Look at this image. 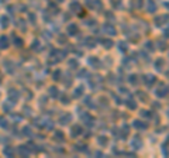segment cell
I'll return each mask as SVG.
<instances>
[{
  "instance_id": "obj_26",
  "label": "cell",
  "mask_w": 169,
  "mask_h": 158,
  "mask_svg": "<svg viewBox=\"0 0 169 158\" xmlns=\"http://www.w3.org/2000/svg\"><path fill=\"white\" fill-rule=\"evenodd\" d=\"M17 9H20V11H27V10H25L27 7H25L24 4H19V6H17Z\"/></svg>"
},
{
  "instance_id": "obj_19",
  "label": "cell",
  "mask_w": 169,
  "mask_h": 158,
  "mask_svg": "<svg viewBox=\"0 0 169 158\" xmlns=\"http://www.w3.org/2000/svg\"><path fill=\"white\" fill-rule=\"evenodd\" d=\"M61 102H62L64 105H69V97L64 93V95H62V97H61Z\"/></svg>"
},
{
  "instance_id": "obj_24",
  "label": "cell",
  "mask_w": 169,
  "mask_h": 158,
  "mask_svg": "<svg viewBox=\"0 0 169 158\" xmlns=\"http://www.w3.org/2000/svg\"><path fill=\"white\" fill-rule=\"evenodd\" d=\"M17 25H19V27H20V28H21V30H24V28H25L24 20H19V21H17Z\"/></svg>"
},
{
  "instance_id": "obj_18",
  "label": "cell",
  "mask_w": 169,
  "mask_h": 158,
  "mask_svg": "<svg viewBox=\"0 0 169 158\" xmlns=\"http://www.w3.org/2000/svg\"><path fill=\"white\" fill-rule=\"evenodd\" d=\"M4 65H7V71L13 72V62L11 61H4Z\"/></svg>"
},
{
  "instance_id": "obj_14",
  "label": "cell",
  "mask_w": 169,
  "mask_h": 158,
  "mask_svg": "<svg viewBox=\"0 0 169 158\" xmlns=\"http://www.w3.org/2000/svg\"><path fill=\"white\" fill-rule=\"evenodd\" d=\"M48 93H49V96H52V97H56V96H58V89L52 86V88H49Z\"/></svg>"
},
{
  "instance_id": "obj_6",
  "label": "cell",
  "mask_w": 169,
  "mask_h": 158,
  "mask_svg": "<svg viewBox=\"0 0 169 158\" xmlns=\"http://www.w3.org/2000/svg\"><path fill=\"white\" fill-rule=\"evenodd\" d=\"M3 153H4V155H6V157H13V155H14V150H13L11 147H9V145L3 150Z\"/></svg>"
},
{
  "instance_id": "obj_12",
  "label": "cell",
  "mask_w": 169,
  "mask_h": 158,
  "mask_svg": "<svg viewBox=\"0 0 169 158\" xmlns=\"http://www.w3.org/2000/svg\"><path fill=\"white\" fill-rule=\"evenodd\" d=\"M0 127H1V129H7V127H9V123H7V120H6L3 116H0Z\"/></svg>"
},
{
  "instance_id": "obj_4",
  "label": "cell",
  "mask_w": 169,
  "mask_h": 158,
  "mask_svg": "<svg viewBox=\"0 0 169 158\" xmlns=\"http://www.w3.org/2000/svg\"><path fill=\"white\" fill-rule=\"evenodd\" d=\"M78 31H79V28H78L76 24H69V27H68V34L69 35H76Z\"/></svg>"
},
{
  "instance_id": "obj_25",
  "label": "cell",
  "mask_w": 169,
  "mask_h": 158,
  "mask_svg": "<svg viewBox=\"0 0 169 158\" xmlns=\"http://www.w3.org/2000/svg\"><path fill=\"white\" fill-rule=\"evenodd\" d=\"M65 78H66V79H65V85H66V86H69V85H71V79H69L71 76L66 73V75H65Z\"/></svg>"
},
{
  "instance_id": "obj_21",
  "label": "cell",
  "mask_w": 169,
  "mask_h": 158,
  "mask_svg": "<svg viewBox=\"0 0 169 158\" xmlns=\"http://www.w3.org/2000/svg\"><path fill=\"white\" fill-rule=\"evenodd\" d=\"M55 140H64V133L55 131Z\"/></svg>"
},
{
  "instance_id": "obj_5",
  "label": "cell",
  "mask_w": 169,
  "mask_h": 158,
  "mask_svg": "<svg viewBox=\"0 0 169 158\" xmlns=\"http://www.w3.org/2000/svg\"><path fill=\"white\" fill-rule=\"evenodd\" d=\"M9 47V38L6 37V35H1L0 37V48H7Z\"/></svg>"
},
{
  "instance_id": "obj_1",
  "label": "cell",
  "mask_w": 169,
  "mask_h": 158,
  "mask_svg": "<svg viewBox=\"0 0 169 158\" xmlns=\"http://www.w3.org/2000/svg\"><path fill=\"white\" fill-rule=\"evenodd\" d=\"M19 97H20V93H19V90L17 89H10L9 90V100H10V102L16 103V102L19 100Z\"/></svg>"
},
{
  "instance_id": "obj_20",
  "label": "cell",
  "mask_w": 169,
  "mask_h": 158,
  "mask_svg": "<svg viewBox=\"0 0 169 158\" xmlns=\"http://www.w3.org/2000/svg\"><path fill=\"white\" fill-rule=\"evenodd\" d=\"M62 75V72L61 71H55L54 72V81H59V76Z\"/></svg>"
},
{
  "instance_id": "obj_32",
  "label": "cell",
  "mask_w": 169,
  "mask_h": 158,
  "mask_svg": "<svg viewBox=\"0 0 169 158\" xmlns=\"http://www.w3.org/2000/svg\"><path fill=\"white\" fill-rule=\"evenodd\" d=\"M58 1H64V0H58Z\"/></svg>"
},
{
  "instance_id": "obj_13",
  "label": "cell",
  "mask_w": 169,
  "mask_h": 158,
  "mask_svg": "<svg viewBox=\"0 0 169 158\" xmlns=\"http://www.w3.org/2000/svg\"><path fill=\"white\" fill-rule=\"evenodd\" d=\"M104 30L109 31L110 35H114V34H116V30H114V27H111V25H107V24H106V25H104Z\"/></svg>"
},
{
  "instance_id": "obj_11",
  "label": "cell",
  "mask_w": 169,
  "mask_h": 158,
  "mask_svg": "<svg viewBox=\"0 0 169 158\" xmlns=\"http://www.w3.org/2000/svg\"><path fill=\"white\" fill-rule=\"evenodd\" d=\"M82 93H83V88H82V86H79V88H76L75 92H73V97H80V96H82Z\"/></svg>"
},
{
  "instance_id": "obj_29",
  "label": "cell",
  "mask_w": 169,
  "mask_h": 158,
  "mask_svg": "<svg viewBox=\"0 0 169 158\" xmlns=\"http://www.w3.org/2000/svg\"><path fill=\"white\" fill-rule=\"evenodd\" d=\"M104 47L106 48H110L111 47V41H104Z\"/></svg>"
},
{
  "instance_id": "obj_7",
  "label": "cell",
  "mask_w": 169,
  "mask_h": 158,
  "mask_svg": "<svg viewBox=\"0 0 169 158\" xmlns=\"http://www.w3.org/2000/svg\"><path fill=\"white\" fill-rule=\"evenodd\" d=\"M71 133H72V137H76V135H79L82 133V129H80V126H73L72 130H71Z\"/></svg>"
},
{
  "instance_id": "obj_17",
  "label": "cell",
  "mask_w": 169,
  "mask_h": 158,
  "mask_svg": "<svg viewBox=\"0 0 169 158\" xmlns=\"http://www.w3.org/2000/svg\"><path fill=\"white\" fill-rule=\"evenodd\" d=\"M28 20H30V23H31V24H34V23H35V20H37V16H35L34 13H30V14H28Z\"/></svg>"
},
{
  "instance_id": "obj_8",
  "label": "cell",
  "mask_w": 169,
  "mask_h": 158,
  "mask_svg": "<svg viewBox=\"0 0 169 158\" xmlns=\"http://www.w3.org/2000/svg\"><path fill=\"white\" fill-rule=\"evenodd\" d=\"M11 38H13V43H14L16 47H21V45H23V40H21V38H19V37H16V34H13V35H11Z\"/></svg>"
},
{
  "instance_id": "obj_15",
  "label": "cell",
  "mask_w": 169,
  "mask_h": 158,
  "mask_svg": "<svg viewBox=\"0 0 169 158\" xmlns=\"http://www.w3.org/2000/svg\"><path fill=\"white\" fill-rule=\"evenodd\" d=\"M13 102H10V103H4V106H3V109H4V112H10L11 110V107H13Z\"/></svg>"
},
{
  "instance_id": "obj_22",
  "label": "cell",
  "mask_w": 169,
  "mask_h": 158,
  "mask_svg": "<svg viewBox=\"0 0 169 158\" xmlns=\"http://www.w3.org/2000/svg\"><path fill=\"white\" fill-rule=\"evenodd\" d=\"M40 43L38 41H34V44H32V49H35V51H41V45H38Z\"/></svg>"
},
{
  "instance_id": "obj_23",
  "label": "cell",
  "mask_w": 169,
  "mask_h": 158,
  "mask_svg": "<svg viewBox=\"0 0 169 158\" xmlns=\"http://www.w3.org/2000/svg\"><path fill=\"white\" fill-rule=\"evenodd\" d=\"M69 68H78V61H75V59H71L69 61Z\"/></svg>"
},
{
  "instance_id": "obj_27",
  "label": "cell",
  "mask_w": 169,
  "mask_h": 158,
  "mask_svg": "<svg viewBox=\"0 0 169 158\" xmlns=\"http://www.w3.org/2000/svg\"><path fill=\"white\" fill-rule=\"evenodd\" d=\"M40 105H41V106H45V105H47V100H45V97H41V102H40Z\"/></svg>"
},
{
  "instance_id": "obj_3",
  "label": "cell",
  "mask_w": 169,
  "mask_h": 158,
  "mask_svg": "<svg viewBox=\"0 0 169 158\" xmlns=\"http://www.w3.org/2000/svg\"><path fill=\"white\" fill-rule=\"evenodd\" d=\"M71 120H72V116H71L69 113H64V114L59 117V121H61V124H68Z\"/></svg>"
},
{
  "instance_id": "obj_10",
  "label": "cell",
  "mask_w": 169,
  "mask_h": 158,
  "mask_svg": "<svg viewBox=\"0 0 169 158\" xmlns=\"http://www.w3.org/2000/svg\"><path fill=\"white\" fill-rule=\"evenodd\" d=\"M71 9H72V11H75V13H79V10H80V4H79L78 1H73L72 4H71Z\"/></svg>"
},
{
  "instance_id": "obj_28",
  "label": "cell",
  "mask_w": 169,
  "mask_h": 158,
  "mask_svg": "<svg viewBox=\"0 0 169 158\" xmlns=\"http://www.w3.org/2000/svg\"><path fill=\"white\" fill-rule=\"evenodd\" d=\"M79 76H87V72L86 71H80L79 72Z\"/></svg>"
},
{
  "instance_id": "obj_30",
  "label": "cell",
  "mask_w": 169,
  "mask_h": 158,
  "mask_svg": "<svg viewBox=\"0 0 169 158\" xmlns=\"http://www.w3.org/2000/svg\"><path fill=\"white\" fill-rule=\"evenodd\" d=\"M24 112H25V114L30 116V114H31V109H30V107H24Z\"/></svg>"
},
{
  "instance_id": "obj_9",
  "label": "cell",
  "mask_w": 169,
  "mask_h": 158,
  "mask_svg": "<svg viewBox=\"0 0 169 158\" xmlns=\"http://www.w3.org/2000/svg\"><path fill=\"white\" fill-rule=\"evenodd\" d=\"M0 25H1L3 28H6V27L9 25V19H7L6 16H1V17H0Z\"/></svg>"
},
{
  "instance_id": "obj_2",
  "label": "cell",
  "mask_w": 169,
  "mask_h": 158,
  "mask_svg": "<svg viewBox=\"0 0 169 158\" xmlns=\"http://www.w3.org/2000/svg\"><path fill=\"white\" fill-rule=\"evenodd\" d=\"M17 153H19L21 157H28V154H30V148H28V145H20V147L17 148Z\"/></svg>"
},
{
  "instance_id": "obj_16",
  "label": "cell",
  "mask_w": 169,
  "mask_h": 158,
  "mask_svg": "<svg viewBox=\"0 0 169 158\" xmlns=\"http://www.w3.org/2000/svg\"><path fill=\"white\" fill-rule=\"evenodd\" d=\"M23 133H24V135H27V137H32V131H31L30 127H24V129H23Z\"/></svg>"
},
{
  "instance_id": "obj_31",
  "label": "cell",
  "mask_w": 169,
  "mask_h": 158,
  "mask_svg": "<svg viewBox=\"0 0 169 158\" xmlns=\"http://www.w3.org/2000/svg\"><path fill=\"white\" fill-rule=\"evenodd\" d=\"M0 1H1V3H3V1H7V0H0Z\"/></svg>"
}]
</instances>
